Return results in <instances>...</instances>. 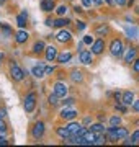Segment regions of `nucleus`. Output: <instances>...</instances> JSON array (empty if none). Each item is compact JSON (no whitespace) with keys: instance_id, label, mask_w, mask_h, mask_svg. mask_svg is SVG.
<instances>
[{"instance_id":"nucleus-18","label":"nucleus","mask_w":139,"mask_h":147,"mask_svg":"<svg viewBox=\"0 0 139 147\" xmlns=\"http://www.w3.org/2000/svg\"><path fill=\"white\" fill-rule=\"evenodd\" d=\"M70 80H72L74 84H79V82L84 80V75H82L80 70H72V72H70Z\"/></svg>"},{"instance_id":"nucleus-10","label":"nucleus","mask_w":139,"mask_h":147,"mask_svg":"<svg viewBox=\"0 0 139 147\" xmlns=\"http://www.w3.org/2000/svg\"><path fill=\"white\" fill-rule=\"evenodd\" d=\"M103 49H105V41H103V39L93 41V44H92V53L93 54H102Z\"/></svg>"},{"instance_id":"nucleus-23","label":"nucleus","mask_w":139,"mask_h":147,"mask_svg":"<svg viewBox=\"0 0 139 147\" xmlns=\"http://www.w3.org/2000/svg\"><path fill=\"white\" fill-rule=\"evenodd\" d=\"M108 31H110V28H108L107 25H102V26H98L95 30V34H96V36H105Z\"/></svg>"},{"instance_id":"nucleus-22","label":"nucleus","mask_w":139,"mask_h":147,"mask_svg":"<svg viewBox=\"0 0 139 147\" xmlns=\"http://www.w3.org/2000/svg\"><path fill=\"white\" fill-rule=\"evenodd\" d=\"M56 132H57V136H59V137H62V139H65V137H69V136H70V131L67 129V126L57 127V129H56Z\"/></svg>"},{"instance_id":"nucleus-34","label":"nucleus","mask_w":139,"mask_h":147,"mask_svg":"<svg viewBox=\"0 0 139 147\" xmlns=\"http://www.w3.org/2000/svg\"><path fill=\"white\" fill-rule=\"evenodd\" d=\"M84 44L92 46V44H93V38H92V36H84Z\"/></svg>"},{"instance_id":"nucleus-48","label":"nucleus","mask_w":139,"mask_h":147,"mask_svg":"<svg viewBox=\"0 0 139 147\" xmlns=\"http://www.w3.org/2000/svg\"><path fill=\"white\" fill-rule=\"evenodd\" d=\"M102 2H103V0H93V3H95V5H102Z\"/></svg>"},{"instance_id":"nucleus-2","label":"nucleus","mask_w":139,"mask_h":147,"mask_svg":"<svg viewBox=\"0 0 139 147\" xmlns=\"http://www.w3.org/2000/svg\"><path fill=\"white\" fill-rule=\"evenodd\" d=\"M110 53L115 57H121L123 56V41L121 39H113L111 44H110Z\"/></svg>"},{"instance_id":"nucleus-26","label":"nucleus","mask_w":139,"mask_h":147,"mask_svg":"<svg viewBox=\"0 0 139 147\" xmlns=\"http://www.w3.org/2000/svg\"><path fill=\"white\" fill-rule=\"evenodd\" d=\"M126 34H128V38H138V30L133 26H126Z\"/></svg>"},{"instance_id":"nucleus-45","label":"nucleus","mask_w":139,"mask_h":147,"mask_svg":"<svg viewBox=\"0 0 139 147\" xmlns=\"http://www.w3.org/2000/svg\"><path fill=\"white\" fill-rule=\"evenodd\" d=\"M7 144H8V141L3 136H0V146H7Z\"/></svg>"},{"instance_id":"nucleus-30","label":"nucleus","mask_w":139,"mask_h":147,"mask_svg":"<svg viewBox=\"0 0 139 147\" xmlns=\"http://www.w3.org/2000/svg\"><path fill=\"white\" fill-rule=\"evenodd\" d=\"M48 100H49V105L56 106V105L59 103V96H57L56 93H51V95H49V98H48Z\"/></svg>"},{"instance_id":"nucleus-46","label":"nucleus","mask_w":139,"mask_h":147,"mask_svg":"<svg viewBox=\"0 0 139 147\" xmlns=\"http://www.w3.org/2000/svg\"><path fill=\"white\" fill-rule=\"evenodd\" d=\"M115 3H118L119 7H123L124 3H126V0H115Z\"/></svg>"},{"instance_id":"nucleus-6","label":"nucleus","mask_w":139,"mask_h":147,"mask_svg":"<svg viewBox=\"0 0 139 147\" xmlns=\"http://www.w3.org/2000/svg\"><path fill=\"white\" fill-rule=\"evenodd\" d=\"M79 59H80L82 64L88 65V64H92V61H93V53H92V51H85V49H82L80 54H79Z\"/></svg>"},{"instance_id":"nucleus-19","label":"nucleus","mask_w":139,"mask_h":147,"mask_svg":"<svg viewBox=\"0 0 139 147\" xmlns=\"http://www.w3.org/2000/svg\"><path fill=\"white\" fill-rule=\"evenodd\" d=\"M70 59H72V54L70 53H62L57 56L59 64H67V62H70Z\"/></svg>"},{"instance_id":"nucleus-4","label":"nucleus","mask_w":139,"mask_h":147,"mask_svg":"<svg viewBox=\"0 0 139 147\" xmlns=\"http://www.w3.org/2000/svg\"><path fill=\"white\" fill-rule=\"evenodd\" d=\"M34 106H36V93L31 92V93L26 95V98H25V111L26 113H31L34 110Z\"/></svg>"},{"instance_id":"nucleus-37","label":"nucleus","mask_w":139,"mask_h":147,"mask_svg":"<svg viewBox=\"0 0 139 147\" xmlns=\"http://www.w3.org/2000/svg\"><path fill=\"white\" fill-rule=\"evenodd\" d=\"M124 146H134V142H133V137H124V142H123Z\"/></svg>"},{"instance_id":"nucleus-36","label":"nucleus","mask_w":139,"mask_h":147,"mask_svg":"<svg viewBox=\"0 0 139 147\" xmlns=\"http://www.w3.org/2000/svg\"><path fill=\"white\" fill-rule=\"evenodd\" d=\"M131 137H133V142H134V144H139V131H134Z\"/></svg>"},{"instance_id":"nucleus-35","label":"nucleus","mask_w":139,"mask_h":147,"mask_svg":"<svg viewBox=\"0 0 139 147\" xmlns=\"http://www.w3.org/2000/svg\"><path fill=\"white\" fill-rule=\"evenodd\" d=\"M54 65H48V67H44V75H49V74H53L54 72Z\"/></svg>"},{"instance_id":"nucleus-47","label":"nucleus","mask_w":139,"mask_h":147,"mask_svg":"<svg viewBox=\"0 0 139 147\" xmlns=\"http://www.w3.org/2000/svg\"><path fill=\"white\" fill-rule=\"evenodd\" d=\"M5 115H7L5 110H0V119H3V118H5Z\"/></svg>"},{"instance_id":"nucleus-43","label":"nucleus","mask_w":139,"mask_h":147,"mask_svg":"<svg viewBox=\"0 0 139 147\" xmlns=\"http://www.w3.org/2000/svg\"><path fill=\"white\" fill-rule=\"evenodd\" d=\"M133 110L139 113V100H134V103H133Z\"/></svg>"},{"instance_id":"nucleus-42","label":"nucleus","mask_w":139,"mask_h":147,"mask_svg":"<svg viewBox=\"0 0 139 147\" xmlns=\"http://www.w3.org/2000/svg\"><path fill=\"white\" fill-rule=\"evenodd\" d=\"M121 98H123V95L119 93V92H115V100H116L118 103H119V101H121Z\"/></svg>"},{"instance_id":"nucleus-29","label":"nucleus","mask_w":139,"mask_h":147,"mask_svg":"<svg viewBox=\"0 0 139 147\" xmlns=\"http://www.w3.org/2000/svg\"><path fill=\"white\" fill-rule=\"evenodd\" d=\"M69 11V8H67V5H59L57 7V10H56V13H57L59 16H64L65 13Z\"/></svg>"},{"instance_id":"nucleus-49","label":"nucleus","mask_w":139,"mask_h":147,"mask_svg":"<svg viewBox=\"0 0 139 147\" xmlns=\"http://www.w3.org/2000/svg\"><path fill=\"white\" fill-rule=\"evenodd\" d=\"M2 59H3V53L0 51V62H2Z\"/></svg>"},{"instance_id":"nucleus-52","label":"nucleus","mask_w":139,"mask_h":147,"mask_svg":"<svg viewBox=\"0 0 139 147\" xmlns=\"http://www.w3.org/2000/svg\"><path fill=\"white\" fill-rule=\"evenodd\" d=\"M0 28H2V23H0Z\"/></svg>"},{"instance_id":"nucleus-14","label":"nucleus","mask_w":139,"mask_h":147,"mask_svg":"<svg viewBox=\"0 0 139 147\" xmlns=\"http://www.w3.org/2000/svg\"><path fill=\"white\" fill-rule=\"evenodd\" d=\"M26 18H28V13H26V10H23L20 15H16V25L20 28H25L26 26Z\"/></svg>"},{"instance_id":"nucleus-50","label":"nucleus","mask_w":139,"mask_h":147,"mask_svg":"<svg viewBox=\"0 0 139 147\" xmlns=\"http://www.w3.org/2000/svg\"><path fill=\"white\" fill-rule=\"evenodd\" d=\"M136 13H139V7H136Z\"/></svg>"},{"instance_id":"nucleus-31","label":"nucleus","mask_w":139,"mask_h":147,"mask_svg":"<svg viewBox=\"0 0 139 147\" xmlns=\"http://www.w3.org/2000/svg\"><path fill=\"white\" fill-rule=\"evenodd\" d=\"M121 124V118L119 116H111L110 118V126H119Z\"/></svg>"},{"instance_id":"nucleus-33","label":"nucleus","mask_w":139,"mask_h":147,"mask_svg":"<svg viewBox=\"0 0 139 147\" xmlns=\"http://www.w3.org/2000/svg\"><path fill=\"white\" fill-rule=\"evenodd\" d=\"M115 108H116L118 111H121V113H126V105H121V103H116V105H115Z\"/></svg>"},{"instance_id":"nucleus-13","label":"nucleus","mask_w":139,"mask_h":147,"mask_svg":"<svg viewBox=\"0 0 139 147\" xmlns=\"http://www.w3.org/2000/svg\"><path fill=\"white\" fill-rule=\"evenodd\" d=\"M136 56H138V51L134 49V47H129L128 53H126V56H124V62L126 64H131L136 61Z\"/></svg>"},{"instance_id":"nucleus-7","label":"nucleus","mask_w":139,"mask_h":147,"mask_svg":"<svg viewBox=\"0 0 139 147\" xmlns=\"http://www.w3.org/2000/svg\"><path fill=\"white\" fill-rule=\"evenodd\" d=\"M77 115H79V113H77L75 110H70V108H64V110L61 111V118H62V119H67V121L75 119Z\"/></svg>"},{"instance_id":"nucleus-51","label":"nucleus","mask_w":139,"mask_h":147,"mask_svg":"<svg viewBox=\"0 0 139 147\" xmlns=\"http://www.w3.org/2000/svg\"><path fill=\"white\" fill-rule=\"evenodd\" d=\"M3 2H5V0H0V5H2V3H3Z\"/></svg>"},{"instance_id":"nucleus-40","label":"nucleus","mask_w":139,"mask_h":147,"mask_svg":"<svg viewBox=\"0 0 139 147\" xmlns=\"http://www.w3.org/2000/svg\"><path fill=\"white\" fill-rule=\"evenodd\" d=\"M133 70L134 72H139V59H136L133 62Z\"/></svg>"},{"instance_id":"nucleus-9","label":"nucleus","mask_w":139,"mask_h":147,"mask_svg":"<svg viewBox=\"0 0 139 147\" xmlns=\"http://www.w3.org/2000/svg\"><path fill=\"white\" fill-rule=\"evenodd\" d=\"M84 139H85V146H93L96 139V132H93L92 129H87L84 134Z\"/></svg>"},{"instance_id":"nucleus-39","label":"nucleus","mask_w":139,"mask_h":147,"mask_svg":"<svg viewBox=\"0 0 139 147\" xmlns=\"http://www.w3.org/2000/svg\"><path fill=\"white\" fill-rule=\"evenodd\" d=\"M85 23H84V21H79V23H77V30H79V31H84V30H85Z\"/></svg>"},{"instance_id":"nucleus-3","label":"nucleus","mask_w":139,"mask_h":147,"mask_svg":"<svg viewBox=\"0 0 139 147\" xmlns=\"http://www.w3.org/2000/svg\"><path fill=\"white\" fill-rule=\"evenodd\" d=\"M67 92H69V88H67L65 84H62V82H56V84H54L53 93H56L59 98H65V96H67Z\"/></svg>"},{"instance_id":"nucleus-11","label":"nucleus","mask_w":139,"mask_h":147,"mask_svg":"<svg viewBox=\"0 0 139 147\" xmlns=\"http://www.w3.org/2000/svg\"><path fill=\"white\" fill-rule=\"evenodd\" d=\"M70 38H72L70 31H65V30H61V31L56 34V39H57L59 42H67V41H70Z\"/></svg>"},{"instance_id":"nucleus-1","label":"nucleus","mask_w":139,"mask_h":147,"mask_svg":"<svg viewBox=\"0 0 139 147\" xmlns=\"http://www.w3.org/2000/svg\"><path fill=\"white\" fill-rule=\"evenodd\" d=\"M25 75H26V72H25L20 65L11 64V67H10V77L15 80V82H22V80L25 79Z\"/></svg>"},{"instance_id":"nucleus-44","label":"nucleus","mask_w":139,"mask_h":147,"mask_svg":"<svg viewBox=\"0 0 139 147\" xmlns=\"http://www.w3.org/2000/svg\"><path fill=\"white\" fill-rule=\"evenodd\" d=\"M82 3H84V7H92L93 0H82Z\"/></svg>"},{"instance_id":"nucleus-21","label":"nucleus","mask_w":139,"mask_h":147,"mask_svg":"<svg viewBox=\"0 0 139 147\" xmlns=\"http://www.w3.org/2000/svg\"><path fill=\"white\" fill-rule=\"evenodd\" d=\"M115 132H116L118 139H124V137H128V129H126V127H118V126H115Z\"/></svg>"},{"instance_id":"nucleus-17","label":"nucleus","mask_w":139,"mask_h":147,"mask_svg":"<svg viewBox=\"0 0 139 147\" xmlns=\"http://www.w3.org/2000/svg\"><path fill=\"white\" fill-rule=\"evenodd\" d=\"M31 74L36 77V79L44 77V65H34V67L31 69Z\"/></svg>"},{"instance_id":"nucleus-5","label":"nucleus","mask_w":139,"mask_h":147,"mask_svg":"<svg viewBox=\"0 0 139 147\" xmlns=\"http://www.w3.org/2000/svg\"><path fill=\"white\" fill-rule=\"evenodd\" d=\"M31 134H33V139H36V141L43 137V134H44V123H43V121H38L36 124L33 126Z\"/></svg>"},{"instance_id":"nucleus-20","label":"nucleus","mask_w":139,"mask_h":147,"mask_svg":"<svg viewBox=\"0 0 139 147\" xmlns=\"http://www.w3.org/2000/svg\"><path fill=\"white\" fill-rule=\"evenodd\" d=\"M44 49H46V47H44V42L43 41H36L34 46H33V54H41Z\"/></svg>"},{"instance_id":"nucleus-41","label":"nucleus","mask_w":139,"mask_h":147,"mask_svg":"<svg viewBox=\"0 0 139 147\" xmlns=\"http://www.w3.org/2000/svg\"><path fill=\"white\" fill-rule=\"evenodd\" d=\"M74 103H75L74 98H65V101H64V105H65V106H70V105H74Z\"/></svg>"},{"instance_id":"nucleus-16","label":"nucleus","mask_w":139,"mask_h":147,"mask_svg":"<svg viewBox=\"0 0 139 147\" xmlns=\"http://www.w3.org/2000/svg\"><path fill=\"white\" fill-rule=\"evenodd\" d=\"M41 8L43 11L49 13V11L54 10V0H41Z\"/></svg>"},{"instance_id":"nucleus-8","label":"nucleus","mask_w":139,"mask_h":147,"mask_svg":"<svg viewBox=\"0 0 139 147\" xmlns=\"http://www.w3.org/2000/svg\"><path fill=\"white\" fill-rule=\"evenodd\" d=\"M57 49H56V47L54 46H48L46 47V61H48V62H53V61H56V59H57Z\"/></svg>"},{"instance_id":"nucleus-38","label":"nucleus","mask_w":139,"mask_h":147,"mask_svg":"<svg viewBox=\"0 0 139 147\" xmlns=\"http://www.w3.org/2000/svg\"><path fill=\"white\" fill-rule=\"evenodd\" d=\"M2 30H3V33H5L7 36H10V34H11V30L7 26V25H2Z\"/></svg>"},{"instance_id":"nucleus-32","label":"nucleus","mask_w":139,"mask_h":147,"mask_svg":"<svg viewBox=\"0 0 139 147\" xmlns=\"http://www.w3.org/2000/svg\"><path fill=\"white\" fill-rule=\"evenodd\" d=\"M5 132H7V124L0 119V136H5Z\"/></svg>"},{"instance_id":"nucleus-15","label":"nucleus","mask_w":139,"mask_h":147,"mask_svg":"<svg viewBox=\"0 0 139 147\" xmlns=\"http://www.w3.org/2000/svg\"><path fill=\"white\" fill-rule=\"evenodd\" d=\"M121 103H124L126 106L133 105V103H134V93H133V92H124L123 98H121Z\"/></svg>"},{"instance_id":"nucleus-27","label":"nucleus","mask_w":139,"mask_h":147,"mask_svg":"<svg viewBox=\"0 0 139 147\" xmlns=\"http://www.w3.org/2000/svg\"><path fill=\"white\" fill-rule=\"evenodd\" d=\"M108 139H107V136L105 134H100V136H96V139H95V144L93 146H102V144H105Z\"/></svg>"},{"instance_id":"nucleus-25","label":"nucleus","mask_w":139,"mask_h":147,"mask_svg":"<svg viewBox=\"0 0 139 147\" xmlns=\"http://www.w3.org/2000/svg\"><path fill=\"white\" fill-rule=\"evenodd\" d=\"M67 23H69V20H67V18H57V20L54 21V26L56 28H62V26H65V25H67Z\"/></svg>"},{"instance_id":"nucleus-28","label":"nucleus","mask_w":139,"mask_h":147,"mask_svg":"<svg viewBox=\"0 0 139 147\" xmlns=\"http://www.w3.org/2000/svg\"><path fill=\"white\" fill-rule=\"evenodd\" d=\"M90 129H92L93 132H103V131H105V127H103V124H102V123H96V124H92V126H90Z\"/></svg>"},{"instance_id":"nucleus-12","label":"nucleus","mask_w":139,"mask_h":147,"mask_svg":"<svg viewBox=\"0 0 139 147\" xmlns=\"http://www.w3.org/2000/svg\"><path fill=\"white\" fill-rule=\"evenodd\" d=\"M28 31H25V30H20V31H16V34H15V41L18 42V44H23V42H26V39H28Z\"/></svg>"},{"instance_id":"nucleus-24","label":"nucleus","mask_w":139,"mask_h":147,"mask_svg":"<svg viewBox=\"0 0 139 147\" xmlns=\"http://www.w3.org/2000/svg\"><path fill=\"white\" fill-rule=\"evenodd\" d=\"M80 124H77V123H70V124H67V129L70 131V134H75V132L80 129Z\"/></svg>"}]
</instances>
